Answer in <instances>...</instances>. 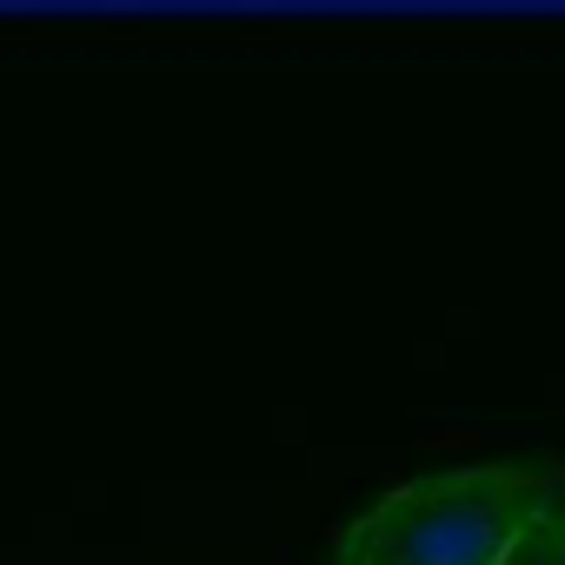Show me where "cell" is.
<instances>
[{"mask_svg":"<svg viewBox=\"0 0 565 565\" xmlns=\"http://www.w3.org/2000/svg\"><path fill=\"white\" fill-rule=\"evenodd\" d=\"M565 505V479L466 466L413 479L333 539V565H505V552Z\"/></svg>","mask_w":565,"mask_h":565,"instance_id":"obj_1","label":"cell"},{"mask_svg":"<svg viewBox=\"0 0 565 565\" xmlns=\"http://www.w3.org/2000/svg\"><path fill=\"white\" fill-rule=\"evenodd\" d=\"M505 565H565V505L558 512H545L512 552H505Z\"/></svg>","mask_w":565,"mask_h":565,"instance_id":"obj_2","label":"cell"}]
</instances>
